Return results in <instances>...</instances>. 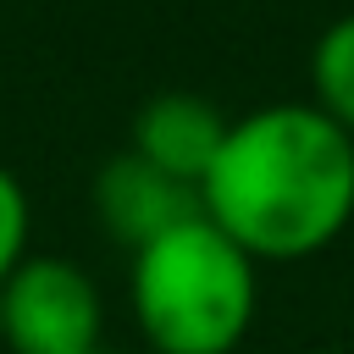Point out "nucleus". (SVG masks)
I'll use <instances>...</instances> for the list:
<instances>
[{"instance_id": "0eeeda50", "label": "nucleus", "mask_w": 354, "mask_h": 354, "mask_svg": "<svg viewBox=\"0 0 354 354\" xmlns=\"http://www.w3.org/2000/svg\"><path fill=\"white\" fill-rule=\"evenodd\" d=\"M33 205H28V188L11 166H0V288L6 277L33 254Z\"/></svg>"}, {"instance_id": "6e6552de", "label": "nucleus", "mask_w": 354, "mask_h": 354, "mask_svg": "<svg viewBox=\"0 0 354 354\" xmlns=\"http://www.w3.org/2000/svg\"><path fill=\"white\" fill-rule=\"evenodd\" d=\"M88 354H116V348H88Z\"/></svg>"}, {"instance_id": "7ed1b4c3", "label": "nucleus", "mask_w": 354, "mask_h": 354, "mask_svg": "<svg viewBox=\"0 0 354 354\" xmlns=\"http://www.w3.org/2000/svg\"><path fill=\"white\" fill-rule=\"evenodd\" d=\"M6 354H88L105 348V293L66 254H28L0 288Z\"/></svg>"}, {"instance_id": "423d86ee", "label": "nucleus", "mask_w": 354, "mask_h": 354, "mask_svg": "<svg viewBox=\"0 0 354 354\" xmlns=\"http://www.w3.org/2000/svg\"><path fill=\"white\" fill-rule=\"evenodd\" d=\"M310 100L354 138V11L332 17L310 44Z\"/></svg>"}, {"instance_id": "20e7f679", "label": "nucleus", "mask_w": 354, "mask_h": 354, "mask_svg": "<svg viewBox=\"0 0 354 354\" xmlns=\"http://www.w3.org/2000/svg\"><path fill=\"white\" fill-rule=\"evenodd\" d=\"M88 210H94L100 232L133 254V249L155 243L160 232H171L177 221L199 216V188L177 183L171 171L149 166L133 149H116L100 160V171L88 183Z\"/></svg>"}, {"instance_id": "f03ea898", "label": "nucleus", "mask_w": 354, "mask_h": 354, "mask_svg": "<svg viewBox=\"0 0 354 354\" xmlns=\"http://www.w3.org/2000/svg\"><path fill=\"white\" fill-rule=\"evenodd\" d=\"M127 304L155 354H238L260 310V260L199 210L127 254Z\"/></svg>"}, {"instance_id": "f257e3e1", "label": "nucleus", "mask_w": 354, "mask_h": 354, "mask_svg": "<svg viewBox=\"0 0 354 354\" xmlns=\"http://www.w3.org/2000/svg\"><path fill=\"white\" fill-rule=\"evenodd\" d=\"M199 210L260 266H299L354 221V138L315 100L238 111L199 183Z\"/></svg>"}, {"instance_id": "1a4fd4ad", "label": "nucleus", "mask_w": 354, "mask_h": 354, "mask_svg": "<svg viewBox=\"0 0 354 354\" xmlns=\"http://www.w3.org/2000/svg\"><path fill=\"white\" fill-rule=\"evenodd\" d=\"M0 94H6V72H0Z\"/></svg>"}, {"instance_id": "39448f33", "label": "nucleus", "mask_w": 354, "mask_h": 354, "mask_svg": "<svg viewBox=\"0 0 354 354\" xmlns=\"http://www.w3.org/2000/svg\"><path fill=\"white\" fill-rule=\"evenodd\" d=\"M227 111L210 100V94H194V88H160L149 94L138 111H133V127H127V149L144 155L149 166L171 171L177 183H205L221 138H227Z\"/></svg>"}]
</instances>
